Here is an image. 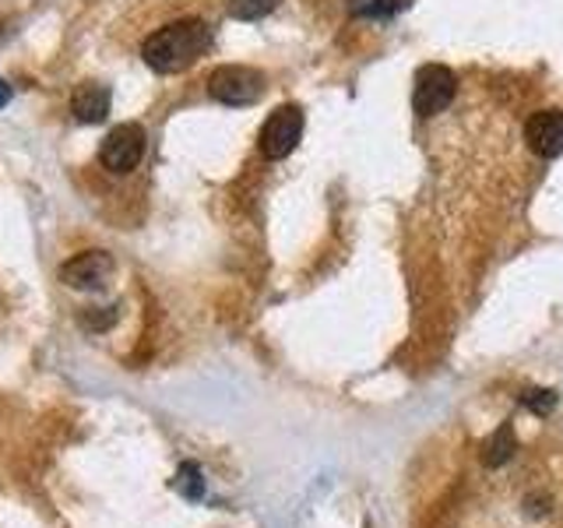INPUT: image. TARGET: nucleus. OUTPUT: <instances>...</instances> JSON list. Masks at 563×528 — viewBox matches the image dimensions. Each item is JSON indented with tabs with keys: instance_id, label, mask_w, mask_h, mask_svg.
Listing matches in <instances>:
<instances>
[{
	"instance_id": "obj_5",
	"label": "nucleus",
	"mask_w": 563,
	"mask_h": 528,
	"mask_svg": "<svg viewBox=\"0 0 563 528\" xmlns=\"http://www.w3.org/2000/svg\"><path fill=\"white\" fill-rule=\"evenodd\" d=\"M141 155H145V131L137 128V123H120L110 134H106L102 148H99V158L102 166L110 173H131L137 169Z\"/></svg>"
},
{
	"instance_id": "obj_7",
	"label": "nucleus",
	"mask_w": 563,
	"mask_h": 528,
	"mask_svg": "<svg viewBox=\"0 0 563 528\" xmlns=\"http://www.w3.org/2000/svg\"><path fill=\"white\" fill-rule=\"evenodd\" d=\"M525 141H528V148L542 158L563 155V113L560 110H536L525 120Z\"/></svg>"
},
{
	"instance_id": "obj_8",
	"label": "nucleus",
	"mask_w": 563,
	"mask_h": 528,
	"mask_svg": "<svg viewBox=\"0 0 563 528\" xmlns=\"http://www.w3.org/2000/svg\"><path fill=\"white\" fill-rule=\"evenodd\" d=\"M110 106H113V96L106 85H96V81H85L75 88V96H70V113H75L81 123H102L110 117Z\"/></svg>"
},
{
	"instance_id": "obj_15",
	"label": "nucleus",
	"mask_w": 563,
	"mask_h": 528,
	"mask_svg": "<svg viewBox=\"0 0 563 528\" xmlns=\"http://www.w3.org/2000/svg\"><path fill=\"white\" fill-rule=\"evenodd\" d=\"M8 102H11V85L0 78V106H8Z\"/></svg>"
},
{
	"instance_id": "obj_10",
	"label": "nucleus",
	"mask_w": 563,
	"mask_h": 528,
	"mask_svg": "<svg viewBox=\"0 0 563 528\" xmlns=\"http://www.w3.org/2000/svg\"><path fill=\"white\" fill-rule=\"evenodd\" d=\"M278 8V0H229V11H233L236 18H264L268 11H275Z\"/></svg>"
},
{
	"instance_id": "obj_12",
	"label": "nucleus",
	"mask_w": 563,
	"mask_h": 528,
	"mask_svg": "<svg viewBox=\"0 0 563 528\" xmlns=\"http://www.w3.org/2000/svg\"><path fill=\"white\" fill-rule=\"evenodd\" d=\"M521 405H528L532 413H550L556 405V392H528L521 395Z\"/></svg>"
},
{
	"instance_id": "obj_3",
	"label": "nucleus",
	"mask_w": 563,
	"mask_h": 528,
	"mask_svg": "<svg viewBox=\"0 0 563 528\" xmlns=\"http://www.w3.org/2000/svg\"><path fill=\"white\" fill-rule=\"evenodd\" d=\"M208 92H211V99H219L225 106H251L264 92V75L254 67L225 64L208 78Z\"/></svg>"
},
{
	"instance_id": "obj_1",
	"label": "nucleus",
	"mask_w": 563,
	"mask_h": 528,
	"mask_svg": "<svg viewBox=\"0 0 563 528\" xmlns=\"http://www.w3.org/2000/svg\"><path fill=\"white\" fill-rule=\"evenodd\" d=\"M208 46H211L208 22H201V18H180V22L155 29L145 40V46H141V57L158 75H180V70L205 57Z\"/></svg>"
},
{
	"instance_id": "obj_9",
	"label": "nucleus",
	"mask_w": 563,
	"mask_h": 528,
	"mask_svg": "<svg viewBox=\"0 0 563 528\" xmlns=\"http://www.w3.org/2000/svg\"><path fill=\"white\" fill-rule=\"evenodd\" d=\"M518 451V440H515V433H510V427H500L497 433H493L486 444H483V465H489V469H497V465H504V462H510V454Z\"/></svg>"
},
{
	"instance_id": "obj_11",
	"label": "nucleus",
	"mask_w": 563,
	"mask_h": 528,
	"mask_svg": "<svg viewBox=\"0 0 563 528\" xmlns=\"http://www.w3.org/2000/svg\"><path fill=\"white\" fill-rule=\"evenodd\" d=\"M176 490L187 493V497H201V490H205L201 472L194 469V465H184V469H180V480H176Z\"/></svg>"
},
{
	"instance_id": "obj_14",
	"label": "nucleus",
	"mask_w": 563,
	"mask_h": 528,
	"mask_svg": "<svg viewBox=\"0 0 563 528\" xmlns=\"http://www.w3.org/2000/svg\"><path fill=\"white\" fill-rule=\"evenodd\" d=\"M345 4H349L352 11H356V14H363V11H366L369 4H374V0H345Z\"/></svg>"
},
{
	"instance_id": "obj_13",
	"label": "nucleus",
	"mask_w": 563,
	"mask_h": 528,
	"mask_svg": "<svg viewBox=\"0 0 563 528\" xmlns=\"http://www.w3.org/2000/svg\"><path fill=\"white\" fill-rule=\"evenodd\" d=\"M113 321H117V307H106V314H85V317H81V324H85V328H92V331L110 328Z\"/></svg>"
},
{
	"instance_id": "obj_4",
	"label": "nucleus",
	"mask_w": 563,
	"mask_h": 528,
	"mask_svg": "<svg viewBox=\"0 0 563 528\" xmlns=\"http://www.w3.org/2000/svg\"><path fill=\"white\" fill-rule=\"evenodd\" d=\"M299 138H303V110H299V106H278V110L264 120L257 145L268 158H286L299 145Z\"/></svg>"
},
{
	"instance_id": "obj_6",
	"label": "nucleus",
	"mask_w": 563,
	"mask_h": 528,
	"mask_svg": "<svg viewBox=\"0 0 563 528\" xmlns=\"http://www.w3.org/2000/svg\"><path fill=\"white\" fill-rule=\"evenodd\" d=\"M110 275H113V257L102 251H85L60 268V282H67L70 289H102Z\"/></svg>"
},
{
	"instance_id": "obj_2",
	"label": "nucleus",
	"mask_w": 563,
	"mask_h": 528,
	"mask_svg": "<svg viewBox=\"0 0 563 528\" xmlns=\"http://www.w3.org/2000/svg\"><path fill=\"white\" fill-rule=\"evenodd\" d=\"M454 92H457V78L444 64H422L416 70V81H412V110H416V117L430 120L440 110H448Z\"/></svg>"
}]
</instances>
